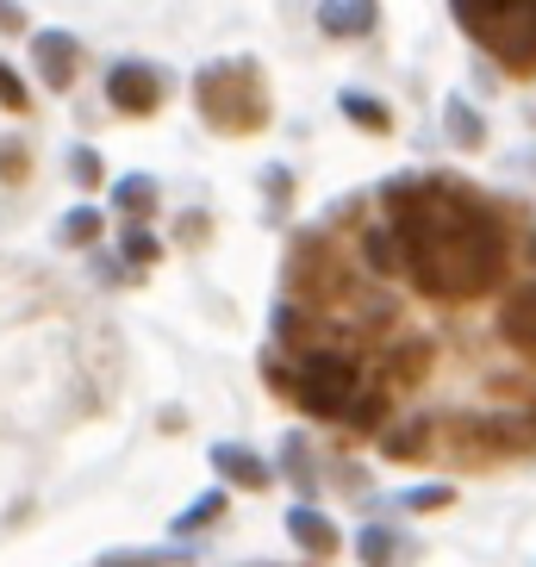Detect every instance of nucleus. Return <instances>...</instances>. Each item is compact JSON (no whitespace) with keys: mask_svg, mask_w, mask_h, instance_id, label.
Masks as SVG:
<instances>
[{"mask_svg":"<svg viewBox=\"0 0 536 567\" xmlns=\"http://www.w3.org/2000/svg\"><path fill=\"white\" fill-rule=\"evenodd\" d=\"M381 206L419 293H431V300H481L486 287H499L505 231L474 194H462L455 182L400 175V182L381 187Z\"/></svg>","mask_w":536,"mask_h":567,"instance_id":"1","label":"nucleus"},{"mask_svg":"<svg viewBox=\"0 0 536 567\" xmlns=\"http://www.w3.org/2000/svg\"><path fill=\"white\" fill-rule=\"evenodd\" d=\"M194 113H200L206 132L218 137H256L268 132L275 118V94H268V75L250 56H225V63H206L194 75Z\"/></svg>","mask_w":536,"mask_h":567,"instance_id":"2","label":"nucleus"},{"mask_svg":"<svg viewBox=\"0 0 536 567\" xmlns=\"http://www.w3.org/2000/svg\"><path fill=\"white\" fill-rule=\"evenodd\" d=\"M450 13L512 75H530L536 69V0H455Z\"/></svg>","mask_w":536,"mask_h":567,"instance_id":"3","label":"nucleus"},{"mask_svg":"<svg viewBox=\"0 0 536 567\" xmlns=\"http://www.w3.org/2000/svg\"><path fill=\"white\" fill-rule=\"evenodd\" d=\"M287 400L300 405L306 417H319V424L350 417V405L362 400V362H355L350 350H312V355H300L293 381H287Z\"/></svg>","mask_w":536,"mask_h":567,"instance_id":"4","label":"nucleus"},{"mask_svg":"<svg viewBox=\"0 0 536 567\" xmlns=\"http://www.w3.org/2000/svg\"><path fill=\"white\" fill-rule=\"evenodd\" d=\"M287 287H293V300H306V306H337L343 293H350L343 262H337V250H331L324 231L293 237V250H287Z\"/></svg>","mask_w":536,"mask_h":567,"instance_id":"5","label":"nucleus"},{"mask_svg":"<svg viewBox=\"0 0 536 567\" xmlns=\"http://www.w3.org/2000/svg\"><path fill=\"white\" fill-rule=\"evenodd\" d=\"M163 101H168V75L156 63H113L106 69V106L113 113H125V118H156L163 113Z\"/></svg>","mask_w":536,"mask_h":567,"instance_id":"6","label":"nucleus"},{"mask_svg":"<svg viewBox=\"0 0 536 567\" xmlns=\"http://www.w3.org/2000/svg\"><path fill=\"white\" fill-rule=\"evenodd\" d=\"M32 63L51 94H69L75 75H82V38L63 32V25H44V32H32Z\"/></svg>","mask_w":536,"mask_h":567,"instance_id":"7","label":"nucleus"},{"mask_svg":"<svg viewBox=\"0 0 536 567\" xmlns=\"http://www.w3.org/2000/svg\"><path fill=\"white\" fill-rule=\"evenodd\" d=\"M206 462L218 467V481L244 486V493H268V486H275V467H268L250 443H231V436H225V443H213V450H206Z\"/></svg>","mask_w":536,"mask_h":567,"instance_id":"8","label":"nucleus"},{"mask_svg":"<svg viewBox=\"0 0 536 567\" xmlns=\"http://www.w3.org/2000/svg\"><path fill=\"white\" fill-rule=\"evenodd\" d=\"M281 524H287V536H293V543H300V549L312 555V561H331V555L343 549V530H337V524H331V517H324L312 499L287 505V517H281Z\"/></svg>","mask_w":536,"mask_h":567,"instance_id":"9","label":"nucleus"},{"mask_svg":"<svg viewBox=\"0 0 536 567\" xmlns=\"http://www.w3.org/2000/svg\"><path fill=\"white\" fill-rule=\"evenodd\" d=\"M499 337L512 343V350L536 355V281H524V287H512V293H505V306H499Z\"/></svg>","mask_w":536,"mask_h":567,"instance_id":"10","label":"nucleus"},{"mask_svg":"<svg viewBox=\"0 0 536 567\" xmlns=\"http://www.w3.org/2000/svg\"><path fill=\"white\" fill-rule=\"evenodd\" d=\"M374 25H381V7H374V0H324L319 7L324 38H369Z\"/></svg>","mask_w":536,"mask_h":567,"instance_id":"11","label":"nucleus"},{"mask_svg":"<svg viewBox=\"0 0 536 567\" xmlns=\"http://www.w3.org/2000/svg\"><path fill=\"white\" fill-rule=\"evenodd\" d=\"M156 206H163V182H156V175H125V182L113 187V213H125L132 225H151Z\"/></svg>","mask_w":536,"mask_h":567,"instance_id":"12","label":"nucleus"},{"mask_svg":"<svg viewBox=\"0 0 536 567\" xmlns=\"http://www.w3.org/2000/svg\"><path fill=\"white\" fill-rule=\"evenodd\" d=\"M337 113L350 118L355 132H374V137L393 132V106L374 101V94H362V87H343V94H337Z\"/></svg>","mask_w":536,"mask_h":567,"instance_id":"13","label":"nucleus"},{"mask_svg":"<svg viewBox=\"0 0 536 567\" xmlns=\"http://www.w3.org/2000/svg\"><path fill=\"white\" fill-rule=\"evenodd\" d=\"M424 450H431V417H405V424H386L381 431L386 462H419Z\"/></svg>","mask_w":536,"mask_h":567,"instance_id":"14","label":"nucleus"},{"mask_svg":"<svg viewBox=\"0 0 536 567\" xmlns=\"http://www.w3.org/2000/svg\"><path fill=\"white\" fill-rule=\"evenodd\" d=\"M101 231H106L101 206H69L63 225H56V244H63V250H94V244H101Z\"/></svg>","mask_w":536,"mask_h":567,"instance_id":"15","label":"nucleus"},{"mask_svg":"<svg viewBox=\"0 0 536 567\" xmlns=\"http://www.w3.org/2000/svg\"><path fill=\"white\" fill-rule=\"evenodd\" d=\"M443 125H450V144H455V151H481V144H486L481 113H474V106L462 101V94H455V101L443 106Z\"/></svg>","mask_w":536,"mask_h":567,"instance_id":"16","label":"nucleus"},{"mask_svg":"<svg viewBox=\"0 0 536 567\" xmlns=\"http://www.w3.org/2000/svg\"><path fill=\"white\" fill-rule=\"evenodd\" d=\"M362 262H369V275H400V268H405L400 237L386 231V225H374V231L362 237Z\"/></svg>","mask_w":536,"mask_h":567,"instance_id":"17","label":"nucleus"},{"mask_svg":"<svg viewBox=\"0 0 536 567\" xmlns=\"http://www.w3.org/2000/svg\"><path fill=\"white\" fill-rule=\"evenodd\" d=\"M225 505H231V499H225V486H213V493H200V499H194L182 517H175V536H200V530H213L218 517H225Z\"/></svg>","mask_w":536,"mask_h":567,"instance_id":"18","label":"nucleus"},{"mask_svg":"<svg viewBox=\"0 0 536 567\" xmlns=\"http://www.w3.org/2000/svg\"><path fill=\"white\" fill-rule=\"evenodd\" d=\"M118 262H125V275H144L151 262H163V244H156L144 225H125V237H118Z\"/></svg>","mask_w":536,"mask_h":567,"instance_id":"19","label":"nucleus"},{"mask_svg":"<svg viewBox=\"0 0 536 567\" xmlns=\"http://www.w3.org/2000/svg\"><path fill=\"white\" fill-rule=\"evenodd\" d=\"M355 555H362V567H393L400 561V536L386 530V524H369V530L355 536Z\"/></svg>","mask_w":536,"mask_h":567,"instance_id":"20","label":"nucleus"},{"mask_svg":"<svg viewBox=\"0 0 536 567\" xmlns=\"http://www.w3.org/2000/svg\"><path fill=\"white\" fill-rule=\"evenodd\" d=\"M94 567H187V555L182 549H113Z\"/></svg>","mask_w":536,"mask_h":567,"instance_id":"21","label":"nucleus"},{"mask_svg":"<svg viewBox=\"0 0 536 567\" xmlns=\"http://www.w3.org/2000/svg\"><path fill=\"white\" fill-rule=\"evenodd\" d=\"M400 512H450L455 505V486L450 481H436V486H412V493H400Z\"/></svg>","mask_w":536,"mask_h":567,"instance_id":"22","label":"nucleus"},{"mask_svg":"<svg viewBox=\"0 0 536 567\" xmlns=\"http://www.w3.org/2000/svg\"><path fill=\"white\" fill-rule=\"evenodd\" d=\"M69 182L75 187H101L106 182V163H101L94 144H75V151H69Z\"/></svg>","mask_w":536,"mask_h":567,"instance_id":"23","label":"nucleus"},{"mask_svg":"<svg viewBox=\"0 0 536 567\" xmlns=\"http://www.w3.org/2000/svg\"><path fill=\"white\" fill-rule=\"evenodd\" d=\"M25 106H32V87L19 82V69L0 56V113H25Z\"/></svg>","mask_w":536,"mask_h":567,"instance_id":"24","label":"nucleus"},{"mask_svg":"<svg viewBox=\"0 0 536 567\" xmlns=\"http://www.w3.org/2000/svg\"><path fill=\"white\" fill-rule=\"evenodd\" d=\"M381 417H386V393H362L343 424H350V431H381Z\"/></svg>","mask_w":536,"mask_h":567,"instance_id":"25","label":"nucleus"},{"mask_svg":"<svg viewBox=\"0 0 536 567\" xmlns=\"http://www.w3.org/2000/svg\"><path fill=\"white\" fill-rule=\"evenodd\" d=\"M0 182H7V187L25 182V144H19V137H7V144H0Z\"/></svg>","mask_w":536,"mask_h":567,"instance_id":"26","label":"nucleus"},{"mask_svg":"<svg viewBox=\"0 0 536 567\" xmlns=\"http://www.w3.org/2000/svg\"><path fill=\"white\" fill-rule=\"evenodd\" d=\"M281 462H287V474L312 493V467H306V443H300V436H287V443H281Z\"/></svg>","mask_w":536,"mask_h":567,"instance_id":"27","label":"nucleus"},{"mask_svg":"<svg viewBox=\"0 0 536 567\" xmlns=\"http://www.w3.org/2000/svg\"><path fill=\"white\" fill-rule=\"evenodd\" d=\"M0 32H25V7H0Z\"/></svg>","mask_w":536,"mask_h":567,"instance_id":"28","label":"nucleus"},{"mask_svg":"<svg viewBox=\"0 0 536 567\" xmlns=\"http://www.w3.org/2000/svg\"><path fill=\"white\" fill-rule=\"evenodd\" d=\"M206 231H213L206 218H187V225H182V244H206Z\"/></svg>","mask_w":536,"mask_h":567,"instance_id":"29","label":"nucleus"},{"mask_svg":"<svg viewBox=\"0 0 536 567\" xmlns=\"http://www.w3.org/2000/svg\"><path fill=\"white\" fill-rule=\"evenodd\" d=\"M530 262H536V237H530Z\"/></svg>","mask_w":536,"mask_h":567,"instance_id":"30","label":"nucleus"}]
</instances>
